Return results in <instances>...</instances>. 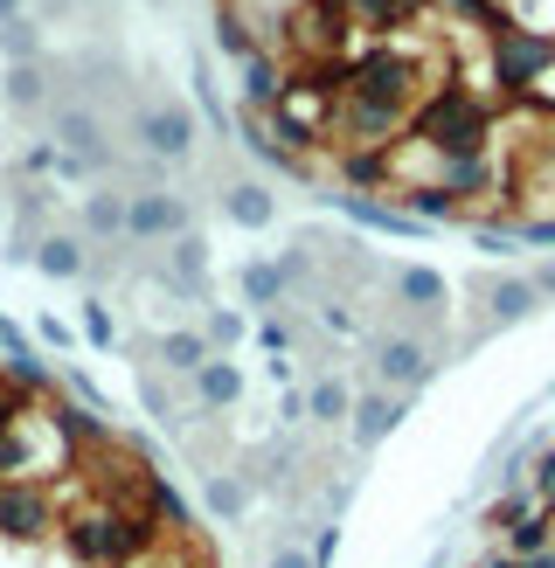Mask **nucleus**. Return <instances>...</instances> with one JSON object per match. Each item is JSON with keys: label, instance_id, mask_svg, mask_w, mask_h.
<instances>
[{"label": "nucleus", "instance_id": "41", "mask_svg": "<svg viewBox=\"0 0 555 568\" xmlns=\"http://www.w3.org/2000/svg\"><path fill=\"white\" fill-rule=\"evenodd\" d=\"M548 514H555V506H548Z\"/></svg>", "mask_w": 555, "mask_h": 568}, {"label": "nucleus", "instance_id": "1", "mask_svg": "<svg viewBox=\"0 0 555 568\" xmlns=\"http://www.w3.org/2000/svg\"><path fill=\"white\" fill-rule=\"evenodd\" d=\"M410 139L437 160H472V153L493 146V111L465 83H431L424 104L410 111Z\"/></svg>", "mask_w": 555, "mask_h": 568}, {"label": "nucleus", "instance_id": "27", "mask_svg": "<svg viewBox=\"0 0 555 568\" xmlns=\"http://www.w3.org/2000/svg\"><path fill=\"white\" fill-rule=\"evenodd\" d=\"M243 333H250L243 312H230V305H215V312H209V347H236Z\"/></svg>", "mask_w": 555, "mask_h": 568}, {"label": "nucleus", "instance_id": "17", "mask_svg": "<svg viewBox=\"0 0 555 568\" xmlns=\"http://www.w3.org/2000/svg\"><path fill=\"white\" fill-rule=\"evenodd\" d=\"M215 49L230 55V63H250V55H264V42L250 36V14H243V8H222V14H215Z\"/></svg>", "mask_w": 555, "mask_h": 568}, {"label": "nucleus", "instance_id": "24", "mask_svg": "<svg viewBox=\"0 0 555 568\" xmlns=\"http://www.w3.org/2000/svg\"><path fill=\"white\" fill-rule=\"evenodd\" d=\"M243 298L250 305H278V298H285V271H278V264H250L243 271Z\"/></svg>", "mask_w": 555, "mask_h": 568}, {"label": "nucleus", "instance_id": "22", "mask_svg": "<svg viewBox=\"0 0 555 568\" xmlns=\"http://www.w3.org/2000/svg\"><path fill=\"white\" fill-rule=\"evenodd\" d=\"M147 499H153V514H160V527H174V534H188V520H194V514H188V499H181L174 486H167L160 471H147Z\"/></svg>", "mask_w": 555, "mask_h": 568}, {"label": "nucleus", "instance_id": "9", "mask_svg": "<svg viewBox=\"0 0 555 568\" xmlns=\"http://www.w3.org/2000/svg\"><path fill=\"white\" fill-rule=\"evenodd\" d=\"M403 409H410V395H361V403H354V423H347V437H354L361 450H375V444L403 423Z\"/></svg>", "mask_w": 555, "mask_h": 568}, {"label": "nucleus", "instance_id": "7", "mask_svg": "<svg viewBox=\"0 0 555 568\" xmlns=\"http://www.w3.org/2000/svg\"><path fill=\"white\" fill-rule=\"evenodd\" d=\"M125 236L132 243H181L188 236V202L167 187H147V194H125Z\"/></svg>", "mask_w": 555, "mask_h": 568}, {"label": "nucleus", "instance_id": "31", "mask_svg": "<svg viewBox=\"0 0 555 568\" xmlns=\"http://www.w3.org/2000/svg\"><path fill=\"white\" fill-rule=\"evenodd\" d=\"M305 555H313V568H326L333 555H341V527H320V534H313V548H305Z\"/></svg>", "mask_w": 555, "mask_h": 568}, {"label": "nucleus", "instance_id": "23", "mask_svg": "<svg viewBox=\"0 0 555 568\" xmlns=\"http://www.w3.org/2000/svg\"><path fill=\"white\" fill-rule=\"evenodd\" d=\"M0 55H8V63H42V28L36 21H8L0 28Z\"/></svg>", "mask_w": 555, "mask_h": 568}, {"label": "nucleus", "instance_id": "11", "mask_svg": "<svg viewBox=\"0 0 555 568\" xmlns=\"http://www.w3.org/2000/svg\"><path fill=\"white\" fill-rule=\"evenodd\" d=\"M236 403H243V375H236V361L215 354L202 375H194V409L215 416V409H236Z\"/></svg>", "mask_w": 555, "mask_h": 568}, {"label": "nucleus", "instance_id": "18", "mask_svg": "<svg viewBox=\"0 0 555 568\" xmlns=\"http://www.w3.org/2000/svg\"><path fill=\"white\" fill-rule=\"evenodd\" d=\"M0 98H8L14 111H42V98H49L42 63H8V77H0Z\"/></svg>", "mask_w": 555, "mask_h": 568}, {"label": "nucleus", "instance_id": "38", "mask_svg": "<svg viewBox=\"0 0 555 568\" xmlns=\"http://www.w3.org/2000/svg\"><path fill=\"white\" fill-rule=\"evenodd\" d=\"M8 21H21V0H0V28H8Z\"/></svg>", "mask_w": 555, "mask_h": 568}, {"label": "nucleus", "instance_id": "6", "mask_svg": "<svg viewBox=\"0 0 555 568\" xmlns=\"http://www.w3.org/2000/svg\"><path fill=\"white\" fill-rule=\"evenodd\" d=\"M56 527H63V520H56V493L49 486H0V541L36 548V541H49Z\"/></svg>", "mask_w": 555, "mask_h": 568}, {"label": "nucleus", "instance_id": "34", "mask_svg": "<svg viewBox=\"0 0 555 568\" xmlns=\"http://www.w3.org/2000/svg\"><path fill=\"white\" fill-rule=\"evenodd\" d=\"M535 493H542V506H555V450H548L542 471H535Z\"/></svg>", "mask_w": 555, "mask_h": 568}, {"label": "nucleus", "instance_id": "14", "mask_svg": "<svg viewBox=\"0 0 555 568\" xmlns=\"http://www.w3.org/2000/svg\"><path fill=\"white\" fill-rule=\"evenodd\" d=\"M333 8L347 14V28H361V36H375V42H389V36L410 21L403 0H333Z\"/></svg>", "mask_w": 555, "mask_h": 568}, {"label": "nucleus", "instance_id": "36", "mask_svg": "<svg viewBox=\"0 0 555 568\" xmlns=\"http://www.w3.org/2000/svg\"><path fill=\"white\" fill-rule=\"evenodd\" d=\"M278 416H285V423H305V395L285 388V395H278Z\"/></svg>", "mask_w": 555, "mask_h": 568}, {"label": "nucleus", "instance_id": "28", "mask_svg": "<svg viewBox=\"0 0 555 568\" xmlns=\"http://www.w3.org/2000/svg\"><path fill=\"white\" fill-rule=\"evenodd\" d=\"M83 339H91V347H111V339H119V320H111V305H104V298L83 305Z\"/></svg>", "mask_w": 555, "mask_h": 568}, {"label": "nucleus", "instance_id": "15", "mask_svg": "<svg viewBox=\"0 0 555 568\" xmlns=\"http://www.w3.org/2000/svg\"><path fill=\"white\" fill-rule=\"evenodd\" d=\"M167 284H174V292H188V298L209 292V243H202V236H181V243H174V271H167Z\"/></svg>", "mask_w": 555, "mask_h": 568}, {"label": "nucleus", "instance_id": "40", "mask_svg": "<svg viewBox=\"0 0 555 568\" xmlns=\"http://www.w3.org/2000/svg\"><path fill=\"white\" fill-rule=\"evenodd\" d=\"M486 568H521V561H486Z\"/></svg>", "mask_w": 555, "mask_h": 568}, {"label": "nucleus", "instance_id": "26", "mask_svg": "<svg viewBox=\"0 0 555 568\" xmlns=\"http://www.w3.org/2000/svg\"><path fill=\"white\" fill-rule=\"evenodd\" d=\"M194 104H202V119H209L215 132H230V125H236L230 111H222V91H215V77H209V70H194Z\"/></svg>", "mask_w": 555, "mask_h": 568}, {"label": "nucleus", "instance_id": "35", "mask_svg": "<svg viewBox=\"0 0 555 568\" xmlns=\"http://www.w3.org/2000/svg\"><path fill=\"white\" fill-rule=\"evenodd\" d=\"M56 160H63V146H28V174H49Z\"/></svg>", "mask_w": 555, "mask_h": 568}, {"label": "nucleus", "instance_id": "37", "mask_svg": "<svg viewBox=\"0 0 555 568\" xmlns=\"http://www.w3.org/2000/svg\"><path fill=\"white\" fill-rule=\"evenodd\" d=\"M271 568H313V555H305V548H278Z\"/></svg>", "mask_w": 555, "mask_h": 568}, {"label": "nucleus", "instance_id": "2", "mask_svg": "<svg viewBox=\"0 0 555 568\" xmlns=\"http://www.w3.org/2000/svg\"><path fill=\"white\" fill-rule=\"evenodd\" d=\"M153 534H160V527L139 514V506L98 499V506H83V514L63 527V548H70L83 568H132V561H147Z\"/></svg>", "mask_w": 555, "mask_h": 568}, {"label": "nucleus", "instance_id": "33", "mask_svg": "<svg viewBox=\"0 0 555 568\" xmlns=\"http://www.w3.org/2000/svg\"><path fill=\"white\" fill-rule=\"evenodd\" d=\"M21 409H28V403H21V395H14V388H8V382H0V437H8V423H14V416H21Z\"/></svg>", "mask_w": 555, "mask_h": 568}, {"label": "nucleus", "instance_id": "19", "mask_svg": "<svg viewBox=\"0 0 555 568\" xmlns=\"http://www.w3.org/2000/svg\"><path fill=\"white\" fill-rule=\"evenodd\" d=\"M396 298L416 305V312H437V305H444V277L424 271V264H410V271H396Z\"/></svg>", "mask_w": 555, "mask_h": 568}, {"label": "nucleus", "instance_id": "13", "mask_svg": "<svg viewBox=\"0 0 555 568\" xmlns=\"http://www.w3.org/2000/svg\"><path fill=\"white\" fill-rule=\"evenodd\" d=\"M222 215H230L236 230H271V222H278V202H271V187L236 181V187H222Z\"/></svg>", "mask_w": 555, "mask_h": 568}, {"label": "nucleus", "instance_id": "4", "mask_svg": "<svg viewBox=\"0 0 555 568\" xmlns=\"http://www.w3.org/2000/svg\"><path fill=\"white\" fill-rule=\"evenodd\" d=\"M555 70V42H542L535 28H500L493 36V83L507 98H527V91H542V77Z\"/></svg>", "mask_w": 555, "mask_h": 568}, {"label": "nucleus", "instance_id": "3", "mask_svg": "<svg viewBox=\"0 0 555 568\" xmlns=\"http://www.w3.org/2000/svg\"><path fill=\"white\" fill-rule=\"evenodd\" d=\"M70 437L56 430V409L49 403H28L14 423H8V437H0V486H42V478L56 471H70Z\"/></svg>", "mask_w": 555, "mask_h": 568}, {"label": "nucleus", "instance_id": "5", "mask_svg": "<svg viewBox=\"0 0 555 568\" xmlns=\"http://www.w3.org/2000/svg\"><path fill=\"white\" fill-rule=\"evenodd\" d=\"M132 139L153 160H188L194 139H202V119H194L181 98H167V104H153V111H139V119H132Z\"/></svg>", "mask_w": 555, "mask_h": 568}, {"label": "nucleus", "instance_id": "30", "mask_svg": "<svg viewBox=\"0 0 555 568\" xmlns=\"http://www.w3.org/2000/svg\"><path fill=\"white\" fill-rule=\"evenodd\" d=\"M139 403H147V409H153L160 423H181V416H174V403H167V388H160L153 375H147V382H139Z\"/></svg>", "mask_w": 555, "mask_h": 568}, {"label": "nucleus", "instance_id": "21", "mask_svg": "<svg viewBox=\"0 0 555 568\" xmlns=\"http://www.w3.org/2000/svg\"><path fill=\"white\" fill-rule=\"evenodd\" d=\"M83 230L91 236H125V194H83Z\"/></svg>", "mask_w": 555, "mask_h": 568}, {"label": "nucleus", "instance_id": "10", "mask_svg": "<svg viewBox=\"0 0 555 568\" xmlns=\"http://www.w3.org/2000/svg\"><path fill=\"white\" fill-rule=\"evenodd\" d=\"M424 375H431V354L416 347V339H382L375 347V382L382 388H416Z\"/></svg>", "mask_w": 555, "mask_h": 568}, {"label": "nucleus", "instance_id": "20", "mask_svg": "<svg viewBox=\"0 0 555 568\" xmlns=\"http://www.w3.org/2000/svg\"><path fill=\"white\" fill-rule=\"evenodd\" d=\"M347 382L341 375H326V382H313V395H305V423H347Z\"/></svg>", "mask_w": 555, "mask_h": 568}, {"label": "nucleus", "instance_id": "8", "mask_svg": "<svg viewBox=\"0 0 555 568\" xmlns=\"http://www.w3.org/2000/svg\"><path fill=\"white\" fill-rule=\"evenodd\" d=\"M236 83H243V111H278L292 98V77L278 55H250V63H236Z\"/></svg>", "mask_w": 555, "mask_h": 568}, {"label": "nucleus", "instance_id": "25", "mask_svg": "<svg viewBox=\"0 0 555 568\" xmlns=\"http://www.w3.org/2000/svg\"><path fill=\"white\" fill-rule=\"evenodd\" d=\"M243 506H250V493L236 486V478H209V514L215 520H243Z\"/></svg>", "mask_w": 555, "mask_h": 568}, {"label": "nucleus", "instance_id": "16", "mask_svg": "<svg viewBox=\"0 0 555 568\" xmlns=\"http://www.w3.org/2000/svg\"><path fill=\"white\" fill-rule=\"evenodd\" d=\"M83 264H91V257H83V243H77V236H42V243H36V271L56 277V284L83 277Z\"/></svg>", "mask_w": 555, "mask_h": 568}, {"label": "nucleus", "instance_id": "32", "mask_svg": "<svg viewBox=\"0 0 555 568\" xmlns=\"http://www.w3.org/2000/svg\"><path fill=\"white\" fill-rule=\"evenodd\" d=\"M42 347H56V354L77 347V339H70V320H42Z\"/></svg>", "mask_w": 555, "mask_h": 568}, {"label": "nucleus", "instance_id": "39", "mask_svg": "<svg viewBox=\"0 0 555 568\" xmlns=\"http://www.w3.org/2000/svg\"><path fill=\"white\" fill-rule=\"evenodd\" d=\"M431 8V0H403V14H424Z\"/></svg>", "mask_w": 555, "mask_h": 568}, {"label": "nucleus", "instance_id": "29", "mask_svg": "<svg viewBox=\"0 0 555 568\" xmlns=\"http://www.w3.org/2000/svg\"><path fill=\"white\" fill-rule=\"evenodd\" d=\"M527 305H535V284H521V277L514 284H493V312H500V320H521Z\"/></svg>", "mask_w": 555, "mask_h": 568}, {"label": "nucleus", "instance_id": "12", "mask_svg": "<svg viewBox=\"0 0 555 568\" xmlns=\"http://www.w3.org/2000/svg\"><path fill=\"white\" fill-rule=\"evenodd\" d=\"M160 367H174V375H202V367L215 361V347H209V333H194V326H174V333H160Z\"/></svg>", "mask_w": 555, "mask_h": 568}]
</instances>
